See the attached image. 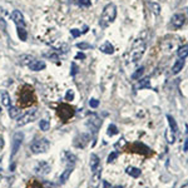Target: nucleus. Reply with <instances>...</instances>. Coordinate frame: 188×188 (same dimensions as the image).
I'll return each instance as SVG.
<instances>
[{
    "instance_id": "1",
    "label": "nucleus",
    "mask_w": 188,
    "mask_h": 188,
    "mask_svg": "<svg viewBox=\"0 0 188 188\" xmlns=\"http://www.w3.org/2000/svg\"><path fill=\"white\" fill-rule=\"evenodd\" d=\"M145 48H147V44H145V40L143 39H135L134 43L132 45V48L129 50L128 54V60L132 63H137L138 60H140V58L143 56Z\"/></svg>"
},
{
    "instance_id": "2",
    "label": "nucleus",
    "mask_w": 188,
    "mask_h": 188,
    "mask_svg": "<svg viewBox=\"0 0 188 188\" xmlns=\"http://www.w3.org/2000/svg\"><path fill=\"white\" fill-rule=\"evenodd\" d=\"M116 17H117V8H116V5L111 3L103 9L101 19H99V24H101L103 28H106L116 20Z\"/></svg>"
},
{
    "instance_id": "3",
    "label": "nucleus",
    "mask_w": 188,
    "mask_h": 188,
    "mask_svg": "<svg viewBox=\"0 0 188 188\" xmlns=\"http://www.w3.org/2000/svg\"><path fill=\"white\" fill-rule=\"evenodd\" d=\"M50 148V142L46 138H40L35 139L33 143L30 144V150L33 154H39V153H46Z\"/></svg>"
},
{
    "instance_id": "4",
    "label": "nucleus",
    "mask_w": 188,
    "mask_h": 188,
    "mask_svg": "<svg viewBox=\"0 0 188 188\" xmlns=\"http://www.w3.org/2000/svg\"><path fill=\"white\" fill-rule=\"evenodd\" d=\"M38 116H39V111H38V109H36V108L30 109V111H28L25 114H23L22 117L18 118V122H17L18 127H23V125L28 124L30 122H34L35 119L38 118Z\"/></svg>"
},
{
    "instance_id": "5",
    "label": "nucleus",
    "mask_w": 188,
    "mask_h": 188,
    "mask_svg": "<svg viewBox=\"0 0 188 188\" xmlns=\"http://www.w3.org/2000/svg\"><path fill=\"white\" fill-rule=\"evenodd\" d=\"M34 99H35V97H34L33 89L28 85L24 87V89L20 93V101H19V102H22V106H24V107L29 106V104L34 102Z\"/></svg>"
},
{
    "instance_id": "6",
    "label": "nucleus",
    "mask_w": 188,
    "mask_h": 188,
    "mask_svg": "<svg viewBox=\"0 0 188 188\" xmlns=\"http://www.w3.org/2000/svg\"><path fill=\"white\" fill-rule=\"evenodd\" d=\"M23 139H24V134L22 132H17L13 137V142H12V153H10V158H14L15 155L18 154V152L20 150V147H22V143H23Z\"/></svg>"
},
{
    "instance_id": "7",
    "label": "nucleus",
    "mask_w": 188,
    "mask_h": 188,
    "mask_svg": "<svg viewBox=\"0 0 188 188\" xmlns=\"http://www.w3.org/2000/svg\"><path fill=\"white\" fill-rule=\"evenodd\" d=\"M58 116L61 121L67 122L68 119H70L73 116H74V109H73L68 104H61V106L58 108Z\"/></svg>"
},
{
    "instance_id": "8",
    "label": "nucleus",
    "mask_w": 188,
    "mask_h": 188,
    "mask_svg": "<svg viewBox=\"0 0 188 188\" xmlns=\"http://www.w3.org/2000/svg\"><path fill=\"white\" fill-rule=\"evenodd\" d=\"M89 140H90L89 134L80 133L74 138V142L73 143H74V147H77V148H85L88 145V143H89Z\"/></svg>"
},
{
    "instance_id": "9",
    "label": "nucleus",
    "mask_w": 188,
    "mask_h": 188,
    "mask_svg": "<svg viewBox=\"0 0 188 188\" xmlns=\"http://www.w3.org/2000/svg\"><path fill=\"white\" fill-rule=\"evenodd\" d=\"M50 169H51V167H50V164H49L46 161H40V162H38V164H36L35 168H34L35 173L39 174V176H46V174H48L49 172H50Z\"/></svg>"
},
{
    "instance_id": "10",
    "label": "nucleus",
    "mask_w": 188,
    "mask_h": 188,
    "mask_svg": "<svg viewBox=\"0 0 188 188\" xmlns=\"http://www.w3.org/2000/svg\"><path fill=\"white\" fill-rule=\"evenodd\" d=\"M186 22V18L183 14H174L171 19V23H169V27L172 29H179L181 27H183V24Z\"/></svg>"
},
{
    "instance_id": "11",
    "label": "nucleus",
    "mask_w": 188,
    "mask_h": 188,
    "mask_svg": "<svg viewBox=\"0 0 188 188\" xmlns=\"http://www.w3.org/2000/svg\"><path fill=\"white\" fill-rule=\"evenodd\" d=\"M61 161L63 163H64L67 167H70V168H73L77 162V157L70 153V152H63V155H61Z\"/></svg>"
},
{
    "instance_id": "12",
    "label": "nucleus",
    "mask_w": 188,
    "mask_h": 188,
    "mask_svg": "<svg viewBox=\"0 0 188 188\" xmlns=\"http://www.w3.org/2000/svg\"><path fill=\"white\" fill-rule=\"evenodd\" d=\"M10 18H12L13 22L17 24V27H22L24 28L25 27V20H24V17L23 14L19 12V10H14V12L10 14Z\"/></svg>"
},
{
    "instance_id": "13",
    "label": "nucleus",
    "mask_w": 188,
    "mask_h": 188,
    "mask_svg": "<svg viewBox=\"0 0 188 188\" xmlns=\"http://www.w3.org/2000/svg\"><path fill=\"white\" fill-rule=\"evenodd\" d=\"M45 63L43 60H38V59H34L33 61L30 63V64L28 65V68L30 70H33V72H39V70H43L45 69Z\"/></svg>"
},
{
    "instance_id": "14",
    "label": "nucleus",
    "mask_w": 188,
    "mask_h": 188,
    "mask_svg": "<svg viewBox=\"0 0 188 188\" xmlns=\"http://www.w3.org/2000/svg\"><path fill=\"white\" fill-rule=\"evenodd\" d=\"M89 166H90V169L92 172H95L99 167H101V162H99V157L97 154L92 153L90 154V158H89Z\"/></svg>"
},
{
    "instance_id": "15",
    "label": "nucleus",
    "mask_w": 188,
    "mask_h": 188,
    "mask_svg": "<svg viewBox=\"0 0 188 188\" xmlns=\"http://www.w3.org/2000/svg\"><path fill=\"white\" fill-rule=\"evenodd\" d=\"M101 174H102V167H99L95 172H93V177L90 179V184L94 188H97L98 184H99V182H101Z\"/></svg>"
},
{
    "instance_id": "16",
    "label": "nucleus",
    "mask_w": 188,
    "mask_h": 188,
    "mask_svg": "<svg viewBox=\"0 0 188 188\" xmlns=\"http://www.w3.org/2000/svg\"><path fill=\"white\" fill-rule=\"evenodd\" d=\"M72 173H73V168H70V167H67V169L63 172V173L60 174V177H59V183L60 184L67 183V181L70 178Z\"/></svg>"
},
{
    "instance_id": "17",
    "label": "nucleus",
    "mask_w": 188,
    "mask_h": 188,
    "mask_svg": "<svg viewBox=\"0 0 188 188\" xmlns=\"http://www.w3.org/2000/svg\"><path fill=\"white\" fill-rule=\"evenodd\" d=\"M101 51H103L104 54H113L114 53V46L111 44V41H106L101 45Z\"/></svg>"
},
{
    "instance_id": "18",
    "label": "nucleus",
    "mask_w": 188,
    "mask_h": 188,
    "mask_svg": "<svg viewBox=\"0 0 188 188\" xmlns=\"http://www.w3.org/2000/svg\"><path fill=\"white\" fill-rule=\"evenodd\" d=\"M88 124L93 125L94 129H98V128L102 125V121L95 116V114H92V116L89 117V122H88Z\"/></svg>"
},
{
    "instance_id": "19",
    "label": "nucleus",
    "mask_w": 188,
    "mask_h": 188,
    "mask_svg": "<svg viewBox=\"0 0 188 188\" xmlns=\"http://www.w3.org/2000/svg\"><path fill=\"white\" fill-rule=\"evenodd\" d=\"M183 67H184V60L183 59H178L174 63L173 68H172V73H173V74H178V73L183 69Z\"/></svg>"
},
{
    "instance_id": "20",
    "label": "nucleus",
    "mask_w": 188,
    "mask_h": 188,
    "mask_svg": "<svg viewBox=\"0 0 188 188\" xmlns=\"http://www.w3.org/2000/svg\"><path fill=\"white\" fill-rule=\"evenodd\" d=\"M167 121H168V124H169V129L172 130V132H178V124H177V122H176V119L172 117V116H167Z\"/></svg>"
},
{
    "instance_id": "21",
    "label": "nucleus",
    "mask_w": 188,
    "mask_h": 188,
    "mask_svg": "<svg viewBox=\"0 0 188 188\" xmlns=\"http://www.w3.org/2000/svg\"><path fill=\"white\" fill-rule=\"evenodd\" d=\"M143 88H150V80L148 77L143 78V79H139V83L135 87V89H143Z\"/></svg>"
},
{
    "instance_id": "22",
    "label": "nucleus",
    "mask_w": 188,
    "mask_h": 188,
    "mask_svg": "<svg viewBox=\"0 0 188 188\" xmlns=\"http://www.w3.org/2000/svg\"><path fill=\"white\" fill-rule=\"evenodd\" d=\"M1 103H3V106H5V107L12 106V99H10V95H9V93L7 90L1 92Z\"/></svg>"
},
{
    "instance_id": "23",
    "label": "nucleus",
    "mask_w": 188,
    "mask_h": 188,
    "mask_svg": "<svg viewBox=\"0 0 188 188\" xmlns=\"http://www.w3.org/2000/svg\"><path fill=\"white\" fill-rule=\"evenodd\" d=\"M125 172H127V174H129L130 177H133V178H138L140 176V169L135 168V167H128V168L125 169Z\"/></svg>"
},
{
    "instance_id": "24",
    "label": "nucleus",
    "mask_w": 188,
    "mask_h": 188,
    "mask_svg": "<svg viewBox=\"0 0 188 188\" xmlns=\"http://www.w3.org/2000/svg\"><path fill=\"white\" fill-rule=\"evenodd\" d=\"M177 55H178L179 59H184L188 56V45H183L181 46V48H178V50H177Z\"/></svg>"
},
{
    "instance_id": "25",
    "label": "nucleus",
    "mask_w": 188,
    "mask_h": 188,
    "mask_svg": "<svg viewBox=\"0 0 188 188\" xmlns=\"http://www.w3.org/2000/svg\"><path fill=\"white\" fill-rule=\"evenodd\" d=\"M12 187V179L8 177L0 176V188H10Z\"/></svg>"
},
{
    "instance_id": "26",
    "label": "nucleus",
    "mask_w": 188,
    "mask_h": 188,
    "mask_svg": "<svg viewBox=\"0 0 188 188\" xmlns=\"http://www.w3.org/2000/svg\"><path fill=\"white\" fill-rule=\"evenodd\" d=\"M34 59L35 58H34V56H31V55H22L19 58V63H20V64H23V65H29Z\"/></svg>"
},
{
    "instance_id": "27",
    "label": "nucleus",
    "mask_w": 188,
    "mask_h": 188,
    "mask_svg": "<svg viewBox=\"0 0 188 188\" xmlns=\"http://www.w3.org/2000/svg\"><path fill=\"white\" fill-rule=\"evenodd\" d=\"M19 114H20L19 108H17V107H12V106L9 107V116H10V118L17 119V118H19Z\"/></svg>"
},
{
    "instance_id": "28",
    "label": "nucleus",
    "mask_w": 188,
    "mask_h": 188,
    "mask_svg": "<svg viewBox=\"0 0 188 188\" xmlns=\"http://www.w3.org/2000/svg\"><path fill=\"white\" fill-rule=\"evenodd\" d=\"M59 53L56 49H51L49 51H46V53H44V56H46V58H50V59H58L59 58Z\"/></svg>"
},
{
    "instance_id": "29",
    "label": "nucleus",
    "mask_w": 188,
    "mask_h": 188,
    "mask_svg": "<svg viewBox=\"0 0 188 188\" xmlns=\"http://www.w3.org/2000/svg\"><path fill=\"white\" fill-rule=\"evenodd\" d=\"M18 36L20 38V40H23V41H25L28 39V33H27V30H25L24 28H22V27H18Z\"/></svg>"
},
{
    "instance_id": "30",
    "label": "nucleus",
    "mask_w": 188,
    "mask_h": 188,
    "mask_svg": "<svg viewBox=\"0 0 188 188\" xmlns=\"http://www.w3.org/2000/svg\"><path fill=\"white\" fill-rule=\"evenodd\" d=\"M166 139H167V142L168 143H174V140H176V138H174V132H172L171 129H168V130H166Z\"/></svg>"
},
{
    "instance_id": "31",
    "label": "nucleus",
    "mask_w": 188,
    "mask_h": 188,
    "mask_svg": "<svg viewBox=\"0 0 188 188\" xmlns=\"http://www.w3.org/2000/svg\"><path fill=\"white\" fill-rule=\"evenodd\" d=\"M143 72H144V68H143V67L139 68V69H137V70H135L133 74H132V79H133V80H139L140 77L143 75Z\"/></svg>"
},
{
    "instance_id": "32",
    "label": "nucleus",
    "mask_w": 188,
    "mask_h": 188,
    "mask_svg": "<svg viewBox=\"0 0 188 188\" xmlns=\"http://www.w3.org/2000/svg\"><path fill=\"white\" fill-rule=\"evenodd\" d=\"M39 127H40V129L43 130V132H46V130L50 128V122L46 121V119H41L40 123H39Z\"/></svg>"
},
{
    "instance_id": "33",
    "label": "nucleus",
    "mask_w": 188,
    "mask_h": 188,
    "mask_svg": "<svg viewBox=\"0 0 188 188\" xmlns=\"http://www.w3.org/2000/svg\"><path fill=\"white\" fill-rule=\"evenodd\" d=\"M149 7H150V10L155 14V15H158L161 14V5L159 4H157V3H149Z\"/></svg>"
},
{
    "instance_id": "34",
    "label": "nucleus",
    "mask_w": 188,
    "mask_h": 188,
    "mask_svg": "<svg viewBox=\"0 0 188 188\" xmlns=\"http://www.w3.org/2000/svg\"><path fill=\"white\" fill-rule=\"evenodd\" d=\"M107 134H108V135H111V137H113V135L118 134V128H117L114 124H111V125H109V127H108Z\"/></svg>"
},
{
    "instance_id": "35",
    "label": "nucleus",
    "mask_w": 188,
    "mask_h": 188,
    "mask_svg": "<svg viewBox=\"0 0 188 188\" xmlns=\"http://www.w3.org/2000/svg\"><path fill=\"white\" fill-rule=\"evenodd\" d=\"M118 155H119V153L118 152H112L111 154L108 155V159H107V162L108 163H112V162H114L117 158H118Z\"/></svg>"
},
{
    "instance_id": "36",
    "label": "nucleus",
    "mask_w": 188,
    "mask_h": 188,
    "mask_svg": "<svg viewBox=\"0 0 188 188\" xmlns=\"http://www.w3.org/2000/svg\"><path fill=\"white\" fill-rule=\"evenodd\" d=\"M78 5L82 7V8H88V7L92 5V1L90 0H79V1H78Z\"/></svg>"
},
{
    "instance_id": "37",
    "label": "nucleus",
    "mask_w": 188,
    "mask_h": 188,
    "mask_svg": "<svg viewBox=\"0 0 188 188\" xmlns=\"http://www.w3.org/2000/svg\"><path fill=\"white\" fill-rule=\"evenodd\" d=\"M74 95H75V94H74V90L69 89V90L67 92V94H65V99L70 102V101H73V99H74Z\"/></svg>"
},
{
    "instance_id": "38",
    "label": "nucleus",
    "mask_w": 188,
    "mask_h": 188,
    "mask_svg": "<svg viewBox=\"0 0 188 188\" xmlns=\"http://www.w3.org/2000/svg\"><path fill=\"white\" fill-rule=\"evenodd\" d=\"M77 46H78V48H79L80 50H83V49H90V48H92V45L88 44V43H78Z\"/></svg>"
},
{
    "instance_id": "39",
    "label": "nucleus",
    "mask_w": 188,
    "mask_h": 188,
    "mask_svg": "<svg viewBox=\"0 0 188 188\" xmlns=\"http://www.w3.org/2000/svg\"><path fill=\"white\" fill-rule=\"evenodd\" d=\"M89 106H90V108H98L99 101H98V99H95V98L90 99V101H89Z\"/></svg>"
},
{
    "instance_id": "40",
    "label": "nucleus",
    "mask_w": 188,
    "mask_h": 188,
    "mask_svg": "<svg viewBox=\"0 0 188 188\" xmlns=\"http://www.w3.org/2000/svg\"><path fill=\"white\" fill-rule=\"evenodd\" d=\"M70 34L73 35V38H78L82 33H80V30H78V29H72L70 30Z\"/></svg>"
},
{
    "instance_id": "41",
    "label": "nucleus",
    "mask_w": 188,
    "mask_h": 188,
    "mask_svg": "<svg viewBox=\"0 0 188 188\" xmlns=\"http://www.w3.org/2000/svg\"><path fill=\"white\" fill-rule=\"evenodd\" d=\"M77 72H78V67L75 65V63H72V73H70V74L72 75H75Z\"/></svg>"
},
{
    "instance_id": "42",
    "label": "nucleus",
    "mask_w": 188,
    "mask_h": 188,
    "mask_svg": "<svg viewBox=\"0 0 188 188\" xmlns=\"http://www.w3.org/2000/svg\"><path fill=\"white\" fill-rule=\"evenodd\" d=\"M75 58L77 59H85V54H83V53H78L75 55Z\"/></svg>"
},
{
    "instance_id": "43",
    "label": "nucleus",
    "mask_w": 188,
    "mask_h": 188,
    "mask_svg": "<svg viewBox=\"0 0 188 188\" xmlns=\"http://www.w3.org/2000/svg\"><path fill=\"white\" fill-rule=\"evenodd\" d=\"M183 150H184V152H188V138L186 139V142H184V147H183Z\"/></svg>"
},
{
    "instance_id": "44",
    "label": "nucleus",
    "mask_w": 188,
    "mask_h": 188,
    "mask_svg": "<svg viewBox=\"0 0 188 188\" xmlns=\"http://www.w3.org/2000/svg\"><path fill=\"white\" fill-rule=\"evenodd\" d=\"M3 137H0V148H3V145H4V142H3Z\"/></svg>"
},
{
    "instance_id": "45",
    "label": "nucleus",
    "mask_w": 188,
    "mask_h": 188,
    "mask_svg": "<svg viewBox=\"0 0 188 188\" xmlns=\"http://www.w3.org/2000/svg\"><path fill=\"white\" fill-rule=\"evenodd\" d=\"M181 188H188V183H186V184H183V186H182Z\"/></svg>"
},
{
    "instance_id": "46",
    "label": "nucleus",
    "mask_w": 188,
    "mask_h": 188,
    "mask_svg": "<svg viewBox=\"0 0 188 188\" xmlns=\"http://www.w3.org/2000/svg\"><path fill=\"white\" fill-rule=\"evenodd\" d=\"M112 188H123V186H116V187H112Z\"/></svg>"
},
{
    "instance_id": "47",
    "label": "nucleus",
    "mask_w": 188,
    "mask_h": 188,
    "mask_svg": "<svg viewBox=\"0 0 188 188\" xmlns=\"http://www.w3.org/2000/svg\"><path fill=\"white\" fill-rule=\"evenodd\" d=\"M3 171V168H1V162H0V172Z\"/></svg>"
},
{
    "instance_id": "48",
    "label": "nucleus",
    "mask_w": 188,
    "mask_h": 188,
    "mask_svg": "<svg viewBox=\"0 0 188 188\" xmlns=\"http://www.w3.org/2000/svg\"><path fill=\"white\" fill-rule=\"evenodd\" d=\"M0 114H1V108H0Z\"/></svg>"
}]
</instances>
